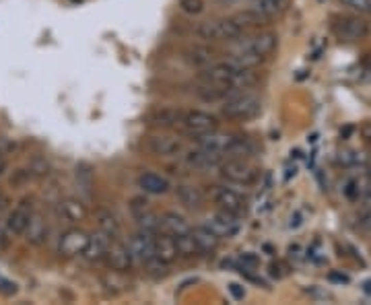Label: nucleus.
Returning a JSON list of instances; mask_svg holds the SVG:
<instances>
[{
    "label": "nucleus",
    "instance_id": "nucleus-1",
    "mask_svg": "<svg viewBox=\"0 0 371 305\" xmlns=\"http://www.w3.org/2000/svg\"><path fill=\"white\" fill-rule=\"evenodd\" d=\"M262 110V99L252 93V91H239L233 93L231 97L223 99L221 106V114L227 120H235V122H248L252 118H256Z\"/></svg>",
    "mask_w": 371,
    "mask_h": 305
},
{
    "label": "nucleus",
    "instance_id": "nucleus-2",
    "mask_svg": "<svg viewBox=\"0 0 371 305\" xmlns=\"http://www.w3.org/2000/svg\"><path fill=\"white\" fill-rule=\"evenodd\" d=\"M243 29L231 19H215V21H204L198 25L196 29V36L200 40H204L206 44H219V42H227V44H233L235 40L243 38Z\"/></svg>",
    "mask_w": 371,
    "mask_h": 305
},
{
    "label": "nucleus",
    "instance_id": "nucleus-3",
    "mask_svg": "<svg viewBox=\"0 0 371 305\" xmlns=\"http://www.w3.org/2000/svg\"><path fill=\"white\" fill-rule=\"evenodd\" d=\"M235 48L233 52H248V54H254L258 56L260 60H268L276 48H278V36L272 34V32H260L256 36H250V38H239L235 40Z\"/></svg>",
    "mask_w": 371,
    "mask_h": 305
},
{
    "label": "nucleus",
    "instance_id": "nucleus-4",
    "mask_svg": "<svg viewBox=\"0 0 371 305\" xmlns=\"http://www.w3.org/2000/svg\"><path fill=\"white\" fill-rule=\"evenodd\" d=\"M332 32L340 42H361L369 36V23L355 15H338L332 19Z\"/></svg>",
    "mask_w": 371,
    "mask_h": 305
},
{
    "label": "nucleus",
    "instance_id": "nucleus-5",
    "mask_svg": "<svg viewBox=\"0 0 371 305\" xmlns=\"http://www.w3.org/2000/svg\"><path fill=\"white\" fill-rule=\"evenodd\" d=\"M180 126H182L184 134H188L190 138H198L206 132L217 130L219 118L211 112H204V110H190V112H184Z\"/></svg>",
    "mask_w": 371,
    "mask_h": 305
},
{
    "label": "nucleus",
    "instance_id": "nucleus-6",
    "mask_svg": "<svg viewBox=\"0 0 371 305\" xmlns=\"http://www.w3.org/2000/svg\"><path fill=\"white\" fill-rule=\"evenodd\" d=\"M221 175L229 184L237 186H252L258 180V169L248 161V159H225L221 165Z\"/></svg>",
    "mask_w": 371,
    "mask_h": 305
},
{
    "label": "nucleus",
    "instance_id": "nucleus-7",
    "mask_svg": "<svg viewBox=\"0 0 371 305\" xmlns=\"http://www.w3.org/2000/svg\"><path fill=\"white\" fill-rule=\"evenodd\" d=\"M89 241V233L81 227L67 229L58 239V256L60 258H79L83 256Z\"/></svg>",
    "mask_w": 371,
    "mask_h": 305
},
{
    "label": "nucleus",
    "instance_id": "nucleus-8",
    "mask_svg": "<svg viewBox=\"0 0 371 305\" xmlns=\"http://www.w3.org/2000/svg\"><path fill=\"white\" fill-rule=\"evenodd\" d=\"M213 200H215L217 208L227 210V212L237 215V217L246 215V210H248V200H246V196H243L239 190H235V188L217 186L215 192H213Z\"/></svg>",
    "mask_w": 371,
    "mask_h": 305
},
{
    "label": "nucleus",
    "instance_id": "nucleus-9",
    "mask_svg": "<svg viewBox=\"0 0 371 305\" xmlns=\"http://www.w3.org/2000/svg\"><path fill=\"white\" fill-rule=\"evenodd\" d=\"M128 249L132 254L134 264L145 266L155 258V233L139 229L130 239H128Z\"/></svg>",
    "mask_w": 371,
    "mask_h": 305
},
{
    "label": "nucleus",
    "instance_id": "nucleus-10",
    "mask_svg": "<svg viewBox=\"0 0 371 305\" xmlns=\"http://www.w3.org/2000/svg\"><path fill=\"white\" fill-rule=\"evenodd\" d=\"M241 217H237V215H231V212H227V210H217L215 215H211L208 219H206V227L211 229V231H215L221 239H231V237H235L237 233H239V229H241V221H239Z\"/></svg>",
    "mask_w": 371,
    "mask_h": 305
},
{
    "label": "nucleus",
    "instance_id": "nucleus-11",
    "mask_svg": "<svg viewBox=\"0 0 371 305\" xmlns=\"http://www.w3.org/2000/svg\"><path fill=\"white\" fill-rule=\"evenodd\" d=\"M145 149L155 157H178L184 151V143L171 134H151L145 141Z\"/></svg>",
    "mask_w": 371,
    "mask_h": 305
},
{
    "label": "nucleus",
    "instance_id": "nucleus-12",
    "mask_svg": "<svg viewBox=\"0 0 371 305\" xmlns=\"http://www.w3.org/2000/svg\"><path fill=\"white\" fill-rule=\"evenodd\" d=\"M104 262L108 264L110 270H116V272H128L134 266V260H132V254L128 249V243L120 241L118 237L110 241Z\"/></svg>",
    "mask_w": 371,
    "mask_h": 305
},
{
    "label": "nucleus",
    "instance_id": "nucleus-13",
    "mask_svg": "<svg viewBox=\"0 0 371 305\" xmlns=\"http://www.w3.org/2000/svg\"><path fill=\"white\" fill-rule=\"evenodd\" d=\"M32 212H34V200L32 198H23L9 215H7V221H5V227L9 229L11 235H23L29 219H32Z\"/></svg>",
    "mask_w": 371,
    "mask_h": 305
},
{
    "label": "nucleus",
    "instance_id": "nucleus-14",
    "mask_svg": "<svg viewBox=\"0 0 371 305\" xmlns=\"http://www.w3.org/2000/svg\"><path fill=\"white\" fill-rule=\"evenodd\" d=\"M235 136H237V134L223 132V130L217 128V130L206 132V134H202V136H198V138H194V141H196V147H200V149H204V151H211V153H219V155L225 157V151L231 147V143L235 141Z\"/></svg>",
    "mask_w": 371,
    "mask_h": 305
},
{
    "label": "nucleus",
    "instance_id": "nucleus-15",
    "mask_svg": "<svg viewBox=\"0 0 371 305\" xmlns=\"http://www.w3.org/2000/svg\"><path fill=\"white\" fill-rule=\"evenodd\" d=\"M48 235H50V225H48L46 217L42 212L34 210L32 219H29V223H27V227L23 231V237L27 239V243L40 247V245H44L48 241Z\"/></svg>",
    "mask_w": 371,
    "mask_h": 305
},
{
    "label": "nucleus",
    "instance_id": "nucleus-16",
    "mask_svg": "<svg viewBox=\"0 0 371 305\" xmlns=\"http://www.w3.org/2000/svg\"><path fill=\"white\" fill-rule=\"evenodd\" d=\"M155 258L161 260L163 264L171 266L180 254H178V245H176V237L165 233V231H157L155 233Z\"/></svg>",
    "mask_w": 371,
    "mask_h": 305
},
{
    "label": "nucleus",
    "instance_id": "nucleus-17",
    "mask_svg": "<svg viewBox=\"0 0 371 305\" xmlns=\"http://www.w3.org/2000/svg\"><path fill=\"white\" fill-rule=\"evenodd\" d=\"M184 60L192 66V69H206L215 62V50L204 42V44H194L190 48H186L184 52Z\"/></svg>",
    "mask_w": 371,
    "mask_h": 305
},
{
    "label": "nucleus",
    "instance_id": "nucleus-18",
    "mask_svg": "<svg viewBox=\"0 0 371 305\" xmlns=\"http://www.w3.org/2000/svg\"><path fill=\"white\" fill-rule=\"evenodd\" d=\"M223 161H225L223 155L204 151V149H200V147H196L194 151H188V153H186V163H188L190 167H194V169H215V167H219Z\"/></svg>",
    "mask_w": 371,
    "mask_h": 305
},
{
    "label": "nucleus",
    "instance_id": "nucleus-19",
    "mask_svg": "<svg viewBox=\"0 0 371 305\" xmlns=\"http://www.w3.org/2000/svg\"><path fill=\"white\" fill-rule=\"evenodd\" d=\"M58 215L62 219H67L69 223H81V221H85L89 217V208L81 198L69 196V198L58 202Z\"/></svg>",
    "mask_w": 371,
    "mask_h": 305
},
{
    "label": "nucleus",
    "instance_id": "nucleus-20",
    "mask_svg": "<svg viewBox=\"0 0 371 305\" xmlns=\"http://www.w3.org/2000/svg\"><path fill=\"white\" fill-rule=\"evenodd\" d=\"M112 237H108L106 233H101L99 229L95 233H89V241H87V247L83 252V258L91 264L95 262H101L106 258V252H108V245H110Z\"/></svg>",
    "mask_w": 371,
    "mask_h": 305
},
{
    "label": "nucleus",
    "instance_id": "nucleus-21",
    "mask_svg": "<svg viewBox=\"0 0 371 305\" xmlns=\"http://www.w3.org/2000/svg\"><path fill=\"white\" fill-rule=\"evenodd\" d=\"M136 186L145 192V194H151V196H161V194H167L171 184L167 178L159 175V173H153V171H145L139 175L136 180Z\"/></svg>",
    "mask_w": 371,
    "mask_h": 305
},
{
    "label": "nucleus",
    "instance_id": "nucleus-22",
    "mask_svg": "<svg viewBox=\"0 0 371 305\" xmlns=\"http://www.w3.org/2000/svg\"><path fill=\"white\" fill-rule=\"evenodd\" d=\"M173 194H176V198L180 200V204H184L186 208L196 210V208H200V206L204 204V194H202V190L196 188V186H192V184H178V186L173 188Z\"/></svg>",
    "mask_w": 371,
    "mask_h": 305
},
{
    "label": "nucleus",
    "instance_id": "nucleus-23",
    "mask_svg": "<svg viewBox=\"0 0 371 305\" xmlns=\"http://www.w3.org/2000/svg\"><path fill=\"white\" fill-rule=\"evenodd\" d=\"M184 118V112L178 108H159L149 116V122L157 128H173L180 126Z\"/></svg>",
    "mask_w": 371,
    "mask_h": 305
},
{
    "label": "nucleus",
    "instance_id": "nucleus-24",
    "mask_svg": "<svg viewBox=\"0 0 371 305\" xmlns=\"http://www.w3.org/2000/svg\"><path fill=\"white\" fill-rule=\"evenodd\" d=\"M192 235L200 247V254H215L221 245V237L211 231L206 225H198V227H192Z\"/></svg>",
    "mask_w": 371,
    "mask_h": 305
},
{
    "label": "nucleus",
    "instance_id": "nucleus-25",
    "mask_svg": "<svg viewBox=\"0 0 371 305\" xmlns=\"http://www.w3.org/2000/svg\"><path fill=\"white\" fill-rule=\"evenodd\" d=\"M161 229H163L165 233L178 237V235L190 233V231H192V225L188 223L186 217H182V215H178V212H173V210H167V212L161 215Z\"/></svg>",
    "mask_w": 371,
    "mask_h": 305
},
{
    "label": "nucleus",
    "instance_id": "nucleus-26",
    "mask_svg": "<svg viewBox=\"0 0 371 305\" xmlns=\"http://www.w3.org/2000/svg\"><path fill=\"white\" fill-rule=\"evenodd\" d=\"M75 182H77V188L83 196H91L93 194V188H95V173H93V167L89 163H79L75 167Z\"/></svg>",
    "mask_w": 371,
    "mask_h": 305
},
{
    "label": "nucleus",
    "instance_id": "nucleus-27",
    "mask_svg": "<svg viewBox=\"0 0 371 305\" xmlns=\"http://www.w3.org/2000/svg\"><path fill=\"white\" fill-rule=\"evenodd\" d=\"M95 221H97V229L101 233H106L108 237H112V239H116L120 235V231H122L118 217L112 210H108V208H99L95 212Z\"/></svg>",
    "mask_w": 371,
    "mask_h": 305
},
{
    "label": "nucleus",
    "instance_id": "nucleus-28",
    "mask_svg": "<svg viewBox=\"0 0 371 305\" xmlns=\"http://www.w3.org/2000/svg\"><path fill=\"white\" fill-rule=\"evenodd\" d=\"M243 32H250V29H260V27H264V25H268L270 21L266 19V17H262L260 13H256L254 9H246V11H241V13H237V15H233L231 17Z\"/></svg>",
    "mask_w": 371,
    "mask_h": 305
},
{
    "label": "nucleus",
    "instance_id": "nucleus-29",
    "mask_svg": "<svg viewBox=\"0 0 371 305\" xmlns=\"http://www.w3.org/2000/svg\"><path fill=\"white\" fill-rule=\"evenodd\" d=\"M101 284L112 295H120L130 289V280H126V272H116V270H110L108 274H104Z\"/></svg>",
    "mask_w": 371,
    "mask_h": 305
},
{
    "label": "nucleus",
    "instance_id": "nucleus-30",
    "mask_svg": "<svg viewBox=\"0 0 371 305\" xmlns=\"http://www.w3.org/2000/svg\"><path fill=\"white\" fill-rule=\"evenodd\" d=\"M254 155V143L248 136H235L231 147L225 151V159H248Z\"/></svg>",
    "mask_w": 371,
    "mask_h": 305
},
{
    "label": "nucleus",
    "instance_id": "nucleus-31",
    "mask_svg": "<svg viewBox=\"0 0 371 305\" xmlns=\"http://www.w3.org/2000/svg\"><path fill=\"white\" fill-rule=\"evenodd\" d=\"M176 245H178L180 258H196V256H200V247H198L192 231H190V233H184V235H178V237H176Z\"/></svg>",
    "mask_w": 371,
    "mask_h": 305
},
{
    "label": "nucleus",
    "instance_id": "nucleus-32",
    "mask_svg": "<svg viewBox=\"0 0 371 305\" xmlns=\"http://www.w3.org/2000/svg\"><path fill=\"white\" fill-rule=\"evenodd\" d=\"M336 163H338L340 167L350 169V167L365 165V163H367V157H365L361 151H357V149H344V151H340V153L336 155Z\"/></svg>",
    "mask_w": 371,
    "mask_h": 305
},
{
    "label": "nucleus",
    "instance_id": "nucleus-33",
    "mask_svg": "<svg viewBox=\"0 0 371 305\" xmlns=\"http://www.w3.org/2000/svg\"><path fill=\"white\" fill-rule=\"evenodd\" d=\"M134 221L139 223V229H143V231H149V233L161 231V217H159L153 208L147 210V212H143V215L136 217Z\"/></svg>",
    "mask_w": 371,
    "mask_h": 305
},
{
    "label": "nucleus",
    "instance_id": "nucleus-34",
    "mask_svg": "<svg viewBox=\"0 0 371 305\" xmlns=\"http://www.w3.org/2000/svg\"><path fill=\"white\" fill-rule=\"evenodd\" d=\"M128 208H130L132 217L136 219V217H141L143 212L151 210V202H149V198H147L145 194H141V196H132V198H130V202H128Z\"/></svg>",
    "mask_w": 371,
    "mask_h": 305
},
{
    "label": "nucleus",
    "instance_id": "nucleus-35",
    "mask_svg": "<svg viewBox=\"0 0 371 305\" xmlns=\"http://www.w3.org/2000/svg\"><path fill=\"white\" fill-rule=\"evenodd\" d=\"M29 173H32V178H46L48 173H50V165H48V161L46 159H42V157H38V159H34L32 163H29Z\"/></svg>",
    "mask_w": 371,
    "mask_h": 305
},
{
    "label": "nucleus",
    "instance_id": "nucleus-36",
    "mask_svg": "<svg viewBox=\"0 0 371 305\" xmlns=\"http://www.w3.org/2000/svg\"><path fill=\"white\" fill-rule=\"evenodd\" d=\"M180 9L186 15H200L204 11V0H180Z\"/></svg>",
    "mask_w": 371,
    "mask_h": 305
},
{
    "label": "nucleus",
    "instance_id": "nucleus-37",
    "mask_svg": "<svg viewBox=\"0 0 371 305\" xmlns=\"http://www.w3.org/2000/svg\"><path fill=\"white\" fill-rule=\"evenodd\" d=\"M340 3L357 13H371V0H340Z\"/></svg>",
    "mask_w": 371,
    "mask_h": 305
},
{
    "label": "nucleus",
    "instance_id": "nucleus-38",
    "mask_svg": "<svg viewBox=\"0 0 371 305\" xmlns=\"http://www.w3.org/2000/svg\"><path fill=\"white\" fill-rule=\"evenodd\" d=\"M270 274H272L274 278H285V276L289 274V266H287L285 262H272V264H270Z\"/></svg>",
    "mask_w": 371,
    "mask_h": 305
},
{
    "label": "nucleus",
    "instance_id": "nucleus-39",
    "mask_svg": "<svg viewBox=\"0 0 371 305\" xmlns=\"http://www.w3.org/2000/svg\"><path fill=\"white\" fill-rule=\"evenodd\" d=\"M0 293L3 295H15L17 293V284L5 276H0Z\"/></svg>",
    "mask_w": 371,
    "mask_h": 305
},
{
    "label": "nucleus",
    "instance_id": "nucleus-40",
    "mask_svg": "<svg viewBox=\"0 0 371 305\" xmlns=\"http://www.w3.org/2000/svg\"><path fill=\"white\" fill-rule=\"evenodd\" d=\"M11 239H13V235L9 233V229L5 225H0V252L11 245Z\"/></svg>",
    "mask_w": 371,
    "mask_h": 305
},
{
    "label": "nucleus",
    "instance_id": "nucleus-41",
    "mask_svg": "<svg viewBox=\"0 0 371 305\" xmlns=\"http://www.w3.org/2000/svg\"><path fill=\"white\" fill-rule=\"evenodd\" d=\"M359 229L365 231L367 235H371V208L361 215V219H359Z\"/></svg>",
    "mask_w": 371,
    "mask_h": 305
},
{
    "label": "nucleus",
    "instance_id": "nucleus-42",
    "mask_svg": "<svg viewBox=\"0 0 371 305\" xmlns=\"http://www.w3.org/2000/svg\"><path fill=\"white\" fill-rule=\"evenodd\" d=\"M229 293H231V297H233L235 301H241V299L246 297V289H243L241 284H237V282H231V284H229Z\"/></svg>",
    "mask_w": 371,
    "mask_h": 305
},
{
    "label": "nucleus",
    "instance_id": "nucleus-43",
    "mask_svg": "<svg viewBox=\"0 0 371 305\" xmlns=\"http://www.w3.org/2000/svg\"><path fill=\"white\" fill-rule=\"evenodd\" d=\"M361 138L371 147V122H367V124L361 126Z\"/></svg>",
    "mask_w": 371,
    "mask_h": 305
},
{
    "label": "nucleus",
    "instance_id": "nucleus-44",
    "mask_svg": "<svg viewBox=\"0 0 371 305\" xmlns=\"http://www.w3.org/2000/svg\"><path fill=\"white\" fill-rule=\"evenodd\" d=\"M5 171H7V157L0 153V178L5 175Z\"/></svg>",
    "mask_w": 371,
    "mask_h": 305
},
{
    "label": "nucleus",
    "instance_id": "nucleus-45",
    "mask_svg": "<svg viewBox=\"0 0 371 305\" xmlns=\"http://www.w3.org/2000/svg\"><path fill=\"white\" fill-rule=\"evenodd\" d=\"M330 278H332V280H340V282H348V276H344V274H336V272H332V274H330Z\"/></svg>",
    "mask_w": 371,
    "mask_h": 305
},
{
    "label": "nucleus",
    "instance_id": "nucleus-46",
    "mask_svg": "<svg viewBox=\"0 0 371 305\" xmlns=\"http://www.w3.org/2000/svg\"><path fill=\"white\" fill-rule=\"evenodd\" d=\"M7 204H9L7 196H3V194H0V212H3V210L7 208Z\"/></svg>",
    "mask_w": 371,
    "mask_h": 305
},
{
    "label": "nucleus",
    "instance_id": "nucleus-47",
    "mask_svg": "<svg viewBox=\"0 0 371 305\" xmlns=\"http://www.w3.org/2000/svg\"><path fill=\"white\" fill-rule=\"evenodd\" d=\"M363 64H365V69H367V71L371 73V54H369V56L365 58V62H363Z\"/></svg>",
    "mask_w": 371,
    "mask_h": 305
},
{
    "label": "nucleus",
    "instance_id": "nucleus-48",
    "mask_svg": "<svg viewBox=\"0 0 371 305\" xmlns=\"http://www.w3.org/2000/svg\"><path fill=\"white\" fill-rule=\"evenodd\" d=\"M365 175H367V178H369V182H371V167H369V169L365 171Z\"/></svg>",
    "mask_w": 371,
    "mask_h": 305
}]
</instances>
